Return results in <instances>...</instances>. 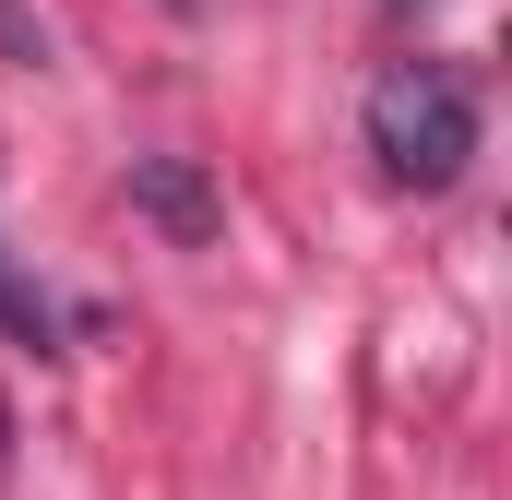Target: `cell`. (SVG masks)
Returning <instances> with one entry per match:
<instances>
[{
  "label": "cell",
  "instance_id": "obj_1",
  "mask_svg": "<svg viewBox=\"0 0 512 500\" xmlns=\"http://www.w3.org/2000/svg\"><path fill=\"white\" fill-rule=\"evenodd\" d=\"M370 155L393 191H453L477 155V72L465 60H393L370 84Z\"/></svg>",
  "mask_w": 512,
  "mask_h": 500
},
{
  "label": "cell",
  "instance_id": "obj_6",
  "mask_svg": "<svg viewBox=\"0 0 512 500\" xmlns=\"http://www.w3.org/2000/svg\"><path fill=\"white\" fill-rule=\"evenodd\" d=\"M393 12H417V0H393Z\"/></svg>",
  "mask_w": 512,
  "mask_h": 500
},
{
  "label": "cell",
  "instance_id": "obj_3",
  "mask_svg": "<svg viewBox=\"0 0 512 500\" xmlns=\"http://www.w3.org/2000/svg\"><path fill=\"white\" fill-rule=\"evenodd\" d=\"M0 334H24V346H48V298L12 274V250H0Z\"/></svg>",
  "mask_w": 512,
  "mask_h": 500
},
{
  "label": "cell",
  "instance_id": "obj_5",
  "mask_svg": "<svg viewBox=\"0 0 512 500\" xmlns=\"http://www.w3.org/2000/svg\"><path fill=\"white\" fill-rule=\"evenodd\" d=\"M167 12H203V0H167Z\"/></svg>",
  "mask_w": 512,
  "mask_h": 500
},
{
  "label": "cell",
  "instance_id": "obj_4",
  "mask_svg": "<svg viewBox=\"0 0 512 500\" xmlns=\"http://www.w3.org/2000/svg\"><path fill=\"white\" fill-rule=\"evenodd\" d=\"M0 60H24V72H48V24H36L24 0H0Z\"/></svg>",
  "mask_w": 512,
  "mask_h": 500
},
{
  "label": "cell",
  "instance_id": "obj_2",
  "mask_svg": "<svg viewBox=\"0 0 512 500\" xmlns=\"http://www.w3.org/2000/svg\"><path fill=\"white\" fill-rule=\"evenodd\" d=\"M131 203H143L179 250H215V227H227V203H215V179H203L191 155H131Z\"/></svg>",
  "mask_w": 512,
  "mask_h": 500
}]
</instances>
